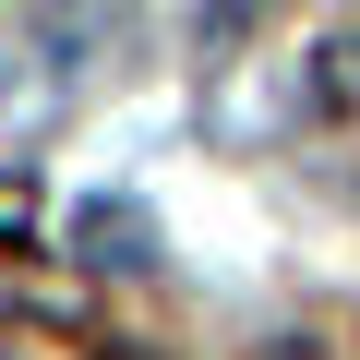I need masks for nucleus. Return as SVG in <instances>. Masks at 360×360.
I'll list each match as a JSON object with an SVG mask.
<instances>
[{
  "instance_id": "f257e3e1",
  "label": "nucleus",
  "mask_w": 360,
  "mask_h": 360,
  "mask_svg": "<svg viewBox=\"0 0 360 360\" xmlns=\"http://www.w3.org/2000/svg\"><path fill=\"white\" fill-rule=\"evenodd\" d=\"M72 252H84L96 276H144V264H156V229H144V205H84V217H72Z\"/></svg>"
},
{
  "instance_id": "f03ea898",
  "label": "nucleus",
  "mask_w": 360,
  "mask_h": 360,
  "mask_svg": "<svg viewBox=\"0 0 360 360\" xmlns=\"http://www.w3.org/2000/svg\"><path fill=\"white\" fill-rule=\"evenodd\" d=\"M37 217H49V193H37L25 168H0V252H25V240H37Z\"/></svg>"
},
{
  "instance_id": "7ed1b4c3",
  "label": "nucleus",
  "mask_w": 360,
  "mask_h": 360,
  "mask_svg": "<svg viewBox=\"0 0 360 360\" xmlns=\"http://www.w3.org/2000/svg\"><path fill=\"white\" fill-rule=\"evenodd\" d=\"M264 360H324V348H264Z\"/></svg>"
}]
</instances>
